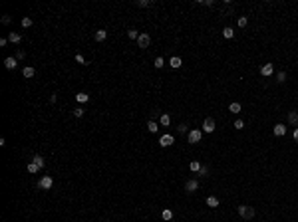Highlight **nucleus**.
<instances>
[{
	"mask_svg": "<svg viewBox=\"0 0 298 222\" xmlns=\"http://www.w3.org/2000/svg\"><path fill=\"white\" fill-rule=\"evenodd\" d=\"M238 214H241L245 220H250L254 216V208L253 206H246V204H241V206H238Z\"/></svg>",
	"mask_w": 298,
	"mask_h": 222,
	"instance_id": "f257e3e1",
	"label": "nucleus"
},
{
	"mask_svg": "<svg viewBox=\"0 0 298 222\" xmlns=\"http://www.w3.org/2000/svg\"><path fill=\"white\" fill-rule=\"evenodd\" d=\"M201 137H203V131H199V129H193V131L189 133L187 139H189V143H191V145H195V143H199V141H201Z\"/></svg>",
	"mask_w": 298,
	"mask_h": 222,
	"instance_id": "f03ea898",
	"label": "nucleus"
},
{
	"mask_svg": "<svg viewBox=\"0 0 298 222\" xmlns=\"http://www.w3.org/2000/svg\"><path fill=\"white\" fill-rule=\"evenodd\" d=\"M149 44H151V36L149 34H139V38H137V46L139 48H149Z\"/></svg>",
	"mask_w": 298,
	"mask_h": 222,
	"instance_id": "7ed1b4c3",
	"label": "nucleus"
},
{
	"mask_svg": "<svg viewBox=\"0 0 298 222\" xmlns=\"http://www.w3.org/2000/svg\"><path fill=\"white\" fill-rule=\"evenodd\" d=\"M52 185H54V179H52V177H42L40 181H38V186H40V188H44V190L52 188Z\"/></svg>",
	"mask_w": 298,
	"mask_h": 222,
	"instance_id": "20e7f679",
	"label": "nucleus"
},
{
	"mask_svg": "<svg viewBox=\"0 0 298 222\" xmlns=\"http://www.w3.org/2000/svg\"><path fill=\"white\" fill-rule=\"evenodd\" d=\"M203 131L205 133H213V131H215V119L207 117V119L203 121Z\"/></svg>",
	"mask_w": 298,
	"mask_h": 222,
	"instance_id": "39448f33",
	"label": "nucleus"
},
{
	"mask_svg": "<svg viewBox=\"0 0 298 222\" xmlns=\"http://www.w3.org/2000/svg\"><path fill=\"white\" fill-rule=\"evenodd\" d=\"M197 188H199V181H197V179H189V181L185 182V190L187 192H195Z\"/></svg>",
	"mask_w": 298,
	"mask_h": 222,
	"instance_id": "423d86ee",
	"label": "nucleus"
},
{
	"mask_svg": "<svg viewBox=\"0 0 298 222\" xmlns=\"http://www.w3.org/2000/svg\"><path fill=\"white\" fill-rule=\"evenodd\" d=\"M272 73H274V66L272 64H264L261 68V75H264V77H270Z\"/></svg>",
	"mask_w": 298,
	"mask_h": 222,
	"instance_id": "0eeeda50",
	"label": "nucleus"
},
{
	"mask_svg": "<svg viewBox=\"0 0 298 222\" xmlns=\"http://www.w3.org/2000/svg\"><path fill=\"white\" fill-rule=\"evenodd\" d=\"M173 143H175V139L169 135V133H167V135H161V139H159V145H161V147H169V145H173Z\"/></svg>",
	"mask_w": 298,
	"mask_h": 222,
	"instance_id": "6e6552de",
	"label": "nucleus"
},
{
	"mask_svg": "<svg viewBox=\"0 0 298 222\" xmlns=\"http://www.w3.org/2000/svg\"><path fill=\"white\" fill-rule=\"evenodd\" d=\"M272 133H274L276 137H284V135H286V127H284L282 123H276L274 129H272Z\"/></svg>",
	"mask_w": 298,
	"mask_h": 222,
	"instance_id": "1a4fd4ad",
	"label": "nucleus"
},
{
	"mask_svg": "<svg viewBox=\"0 0 298 222\" xmlns=\"http://www.w3.org/2000/svg\"><path fill=\"white\" fill-rule=\"evenodd\" d=\"M20 40H22V36H20L18 32H10V34H8V42H10V44H18Z\"/></svg>",
	"mask_w": 298,
	"mask_h": 222,
	"instance_id": "9d476101",
	"label": "nucleus"
},
{
	"mask_svg": "<svg viewBox=\"0 0 298 222\" xmlns=\"http://www.w3.org/2000/svg\"><path fill=\"white\" fill-rule=\"evenodd\" d=\"M22 73H24V77L26 79H30V77H34V73H36V70L32 68V66H26V68L22 70Z\"/></svg>",
	"mask_w": 298,
	"mask_h": 222,
	"instance_id": "9b49d317",
	"label": "nucleus"
},
{
	"mask_svg": "<svg viewBox=\"0 0 298 222\" xmlns=\"http://www.w3.org/2000/svg\"><path fill=\"white\" fill-rule=\"evenodd\" d=\"M288 123L298 125V111H288Z\"/></svg>",
	"mask_w": 298,
	"mask_h": 222,
	"instance_id": "f8f14e48",
	"label": "nucleus"
},
{
	"mask_svg": "<svg viewBox=\"0 0 298 222\" xmlns=\"http://www.w3.org/2000/svg\"><path fill=\"white\" fill-rule=\"evenodd\" d=\"M207 206L217 208V206H219V198H217V196H209V198H207Z\"/></svg>",
	"mask_w": 298,
	"mask_h": 222,
	"instance_id": "ddd939ff",
	"label": "nucleus"
},
{
	"mask_svg": "<svg viewBox=\"0 0 298 222\" xmlns=\"http://www.w3.org/2000/svg\"><path fill=\"white\" fill-rule=\"evenodd\" d=\"M4 66H6V70H14L16 68V60L14 58H6V60H4Z\"/></svg>",
	"mask_w": 298,
	"mask_h": 222,
	"instance_id": "4468645a",
	"label": "nucleus"
},
{
	"mask_svg": "<svg viewBox=\"0 0 298 222\" xmlns=\"http://www.w3.org/2000/svg\"><path fill=\"white\" fill-rule=\"evenodd\" d=\"M169 64H171V68H175V70H177V68H181V64H183V62H181V58L173 56V58H171V62H169Z\"/></svg>",
	"mask_w": 298,
	"mask_h": 222,
	"instance_id": "2eb2a0df",
	"label": "nucleus"
},
{
	"mask_svg": "<svg viewBox=\"0 0 298 222\" xmlns=\"http://www.w3.org/2000/svg\"><path fill=\"white\" fill-rule=\"evenodd\" d=\"M229 111H230V113H241V103L233 101V103L229 105Z\"/></svg>",
	"mask_w": 298,
	"mask_h": 222,
	"instance_id": "dca6fc26",
	"label": "nucleus"
},
{
	"mask_svg": "<svg viewBox=\"0 0 298 222\" xmlns=\"http://www.w3.org/2000/svg\"><path fill=\"white\" fill-rule=\"evenodd\" d=\"M106 38H107V32L106 30H98V32H95V40H98V42H103Z\"/></svg>",
	"mask_w": 298,
	"mask_h": 222,
	"instance_id": "f3484780",
	"label": "nucleus"
},
{
	"mask_svg": "<svg viewBox=\"0 0 298 222\" xmlns=\"http://www.w3.org/2000/svg\"><path fill=\"white\" fill-rule=\"evenodd\" d=\"M75 99H78L79 103H86V101H90V95H87V93H83V91H82V93H78V95H75Z\"/></svg>",
	"mask_w": 298,
	"mask_h": 222,
	"instance_id": "a211bd4d",
	"label": "nucleus"
},
{
	"mask_svg": "<svg viewBox=\"0 0 298 222\" xmlns=\"http://www.w3.org/2000/svg\"><path fill=\"white\" fill-rule=\"evenodd\" d=\"M201 167H203V165H201V163H199V161H193V163H191V165H189V169H191V171H193V173H199V171H201Z\"/></svg>",
	"mask_w": 298,
	"mask_h": 222,
	"instance_id": "6ab92c4d",
	"label": "nucleus"
},
{
	"mask_svg": "<svg viewBox=\"0 0 298 222\" xmlns=\"http://www.w3.org/2000/svg\"><path fill=\"white\" fill-rule=\"evenodd\" d=\"M161 216H163V220H171L173 218V210H171V208H165V210L161 212Z\"/></svg>",
	"mask_w": 298,
	"mask_h": 222,
	"instance_id": "aec40b11",
	"label": "nucleus"
},
{
	"mask_svg": "<svg viewBox=\"0 0 298 222\" xmlns=\"http://www.w3.org/2000/svg\"><path fill=\"white\" fill-rule=\"evenodd\" d=\"M32 163H36V165H38V167H40V169H44V165H46V161H44V159H42V157H40V155H36V157H34V159H32Z\"/></svg>",
	"mask_w": 298,
	"mask_h": 222,
	"instance_id": "412c9836",
	"label": "nucleus"
},
{
	"mask_svg": "<svg viewBox=\"0 0 298 222\" xmlns=\"http://www.w3.org/2000/svg\"><path fill=\"white\" fill-rule=\"evenodd\" d=\"M169 123H171V115H167V113H163V115H161V125H165V127H167Z\"/></svg>",
	"mask_w": 298,
	"mask_h": 222,
	"instance_id": "4be33fe9",
	"label": "nucleus"
},
{
	"mask_svg": "<svg viewBox=\"0 0 298 222\" xmlns=\"http://www.w3.org/2000/svg\"><path fill=\"white\" fill-rule=\"evenodd\" d=\"M223 36H225V38H229V40H230V38L234 36V30H233V28H225V30H223Z\"/></svg>",
	"mask_w": 298,
	"mask_h": 222,
	"instance_id": "5701e85b",
	"label": "nucleus"
},
{
	"mask_svg": "<svg viewBox=\"0 0 298 222\" xmlns=\"http://www.w3.org/2000/svg\"><path fill=\"white\" fill-rule=\"evenodd\" d=\"M135 6H139V8H147V6H151V2H149V0H137Z\"/></svg>",
	"mask_w": 298,
	"mask_h": 222,
	"instance_id": "b1692460",
	"label": "nucleus"
},
{
	"mask_svg": "<svg viewBox=\"0 0 298 222\" xmlns=\"http://www.w3.org/2000/svg\"><path fill=\"white\" fill-rule=\"evenodd\" d=\"M147 129H149L151 133H157L159 127H157V123H155V121H149V123H147Z\"/></svg>",
	"mask_w": 298,
	"mask_h": 222,
	"instance_id": "393cba45",
	"label": "nucleus"
},
{
	"mask_svg": "<svg viewBox=\"0 0 298 222\" xmlns=\"http://www.w3.org/2000/svg\"><path fill=\"white\" fill-rule=\"evenodd\" d=\"M28 171H30V173H38V171H40V167H38L36 163H28Z\"/></svg>",
	"mask_w": 298,
	"mask_h": 222,
	"instance_id": "a878e982",
	"label": "nucleus"
},
{
	"mask_svg": "<svg viewBox=\"0 0 298 222\" xmlns=\"http://www.w3.org/2000/svg\"><path fill=\"white\" fill-rule=\"evenodd\" d=\"M30 26H32V18H28V16L22 18V28H30Z\"/></svg>",
	"mask_w": 298,
	"mask_h": 222,
	"instance_id": "bb28decb",
	"label": "nucleus"
},
{
	"mask_svg": "<svg viewBox=\"0 0 298 222\" xmlns=\"http://www.w3.org/2000/svg\"><path fill=\"white\" fill-rule=\"evenodd\" d=\"M127 36L131 38V40H137V38H139V34H137V30H133V28H131V30H127Z\"/></svg>",
	"mask_w": 298,
	"mask_h": 222,
	"instance_id": "cd10ccee",
	"label": "nucleus"
},
{
	"mask_svg": "<svg viewBox=\"0 0 298 222\" xmlns=\"http://www.w3.org/2000/svg\"><path fill=\"white\" fill-rule=\"evenodd\" d=\"M246 24H249V18H246V16H241V18H238V26H241V28H245Z\"/></svg>",
	"mask_w": 298,
	"mask_h": 222,
	"instance_id": "c85d7f7f",
	"label": "nucleus"
},
{
	"mask_svg": "<svg viewBox=\"0 0 298 222\" xmlns=\"http://www.w3.org/2000/svg\"><path fill=\"white\" fill-rule=\"evenodd\" d=\"M276 81H278V83H282V81H286V73H284V72H280V73H276Z\"/></svg>",
	"mask_w": 298,
	"mask_h": 222,
	"instance_id": "c756f323",
	"label": "nucleus"
},
{
	"mask_svg": "<svg viewBox=\"0 0 298 222\" xmlns=\"http://www.w3.org/2000/svg\"><path fill=\"white\" fill-rule=\"evenodd\" d=\"M234 129H245V121L237 119V121H234Z\"/></svg>",
	"mask_w": 298,
	"mask_h": 222,
	"instance_id": "7c9ffc66",
	"label": "nucleus"
},
{
	"mask_svg": "<svg viewBox=\"0 0 298 222\" xmlns=\"http://www.w3.org/2000/svg\"><path fill=\"white\" fill-rule=\"evenodd\" d=\"M75 62H78V64H82V66H86V60H83L82 54H75Z\"/></svg>",
	"mask_w": 298,
	"mask_h": 222,
	"instance_id": "2f4dec72",
	"label": "nucleus"
},
{
	"mask_svg": "<svg viewBox=\"0 0 298 222\" xmlns=\"http://www.w3.org/2000/svg\"><path fill=\"white\" fill-rule=\"evenodd\" d=\"M163 66H165L163 58H157V60H155V68H163Z\"/></svg>",
	"mask_w": 298,
	"mask_h": 222,
	"instance_id": "473e14b6",
	"label": "nucleus"
},
{
	"mask_svg": "<svg viewBox=\"0 0 298 222\" xmlns=\"http://www.w3.org/2000/svg\"><path fill=\"white\" fill-rule=\"evenodd\" d=\"M83 111H86V109H82V107H75L74 115H75V117H82V115H83Z\"/></svg>",
	"mask_w": 298,
	"mask_h": 222,
	"instance_id": "72a5a7b5",
	"label": "nucleus"
},
{
	"mask_svg": "<svg viewBox=\"0 0 298 222\" xmlns=\"http://www.w3.org/2000/svg\"><path fill=\"white\" fill-rule=\"evenodd\" d=\"M199 175H203V177H207V175H209V167H201Z\"/></svg>",
	"mask_w": 298,
	"mask_h": 222,
	"instance_id": "f704fd0d",
	"label": "nucleus"
},
{
	"mask_svg": "<svg viewBox=\"0 0 298 222\" xmlns=\"http://www.w3.org/2000/svg\"><path fill=\"white\" fill-rule=\"evenodd\" d=\"M199 4H205V6H213L215 2H213V0H199Z\"/></svg>",
	"mask_w": 298,
	"mask_h": 222,
	"instance_id": "c9c22d12",
	"label": "nucleus"
},
{
	"mask_svg": "<svg viewBox=\"0 0 298 222\" xmlns=\"http://www.w3.org/2000/svg\"><path fill=\"white\" fill-rule=\"evenodd\" d=\"M2 24H10V16H8V14L2 16Z\"/></svg>",
	"mask_w": 298,
	"mask_h": 222,
	"instance_id": "e433bc0d",
	"label": "nucleus"
},
{
	"mask_svg": "<svg viewBox=\"0 0 298 222\" xmlns=\"http://www.w3.org/2000/svg\"><path fill=\"white\" fill-rule=\"evenodd\" d=\"M187 131V125H179V133H185Z\"/></svg>",
	"mask_w": 298,
	"mask_h": 222,
	"instance_id": "4c0bfd02",
	"label": "nucleus"
},
{
	"mask_svg": "<svg viewBox=\"0 0 298 222\" xmlns=\"http://www.w3.org/2000/svg\"><path fill=\"white\" fill-rule=\"evenodd\" d=\"M292 137H294V141H298V127L294 129V131H292Z\"/></svg>",
	"mask_w": 298,
	"mask_h": 222,
	"instance_id": "58836bf2",
	"label": "nucleus"
},
{
	"mask_svg": "<svg viewBox=\"0 0 298 222\" xmlns=\"http://www.w3.org/2000/svg\"><path fill=\"white\" fill-rule=\"evenodd\" d=\"M24 56H26L24 52H18V54H16V58H18V60H24Z\"/></svg>",
	"mask_w": 298,
	"mask_h": 222,
	"instance_id": "ea45409f",
	"label": "nucleus"
},
{
	"mask_svg": "<svg viewBox=\"0 0 298 222\" xmlns=\"http://www.w3.org/2000/svg\"><path fill=\"white\" fill-rule=\"evenodd\" d=\"M110 222H111V220H110Z\"/></svg>",
	"mask_w": 298,
	"mask_h": 222,
	"instance_id": "a19ab883",
	"label": "nucleus"
}]
</instances>
